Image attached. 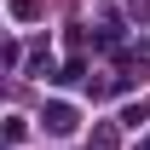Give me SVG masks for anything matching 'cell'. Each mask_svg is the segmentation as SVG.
Listing matches in <instances>:
<instances>
[{
  "label": "cell",
  "instance_id": "3957f363",
  "mask_svg": "<svg viewBox=\"0 0 150 150\" xmlns=\"http://www.w3.org/2000/svg\"><path fill=\"white\" fill-rule=\"evenodd\" d=\"M144 115H150V104H127V110H121V121H127V127H139Z\"/></svg>",
  "mask_w": 150,
  "mask_h": 150
},
{
  "label": "cell",
  "instance_id": "6da1fadb",
  "mask_svg": "<svg viewBox=\"0 0 150 150\" xmlns=\"http://www.w3.org/2000/svg\"><path fill=\"white\" fill-rule=\"evenodd\" d=\"M40 127L52 133V139H69L81 127V110H75L69 98H46V110H40Z\"/></svg>",
  "mask_w": 150,
  "mask_h": 150
},
{
  "label": "cell",
  "instance_id": "7a4b0ae2",
  "mask_svg": "<svg viewBox=\"0 0 150 150\" xmlns=\"http://www.w3.org/2000/svg\"><path fill=\"white\" fill-rule=\"evenodd\" d=\"M23 133H29V121H23V115H6V139H12V144H23Z\"/></svg>",
  "mask_w": 150,
  "mask_h": 150
},
{
  "label": "cell",
  "instance_id": "277c9868",
  "mask_svg": "<svg viewBox=\"0 0 150 150\" xmlns=\"http://www.w3.org/2000/svg\"><path fill=\"white\" fill-rule=\"evenodd\" d=\"M139 150H150V139H144V144H139Z\"/></svg>",
  "mask_w": 150,
  "mask_h": 150
}]
</instances>
